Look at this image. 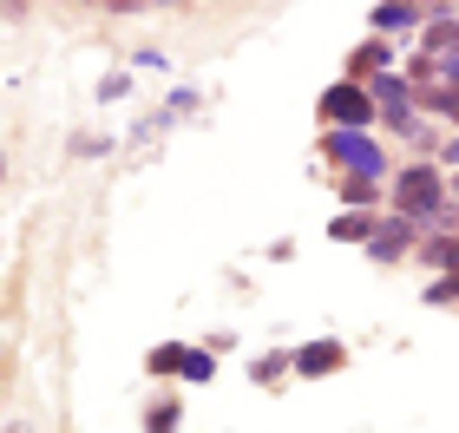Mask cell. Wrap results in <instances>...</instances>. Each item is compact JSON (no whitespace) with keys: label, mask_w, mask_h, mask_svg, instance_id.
<instances>
[{"label":"cell","mask_w":459,"mask_h":433,"mask_svg":"<svg viewBox=\"0 0 459 433\" xmlns=\"http://www.w3.org/2000/svg\"><path fill=\"white\" fill-rule=\"evenodd\" d=\"M0 171H7V158H0Z\"/></svg>","instance_id":"4fadbf2b"},{"label":"cell","mask_w":459,"mask_h":433,"mask_svg":"<svg viewBox=\"0 0 459 433\" xmlns=\"http://www.w3.org/2000/svg\"><path fill=\"white\" fill-rule=\"evenodd\" d=\"M394 197H401V217L413 223L420 211H433V204H440V178H433L427 164H420V171H407V178H401V191H394Z\"/></svg>","instance_id":"7a4b0ae2"},{"label":"cell","mask_w":459,"mask_h":433,"mask_svg":"<svg viewBox=\"0 0 459 433\" xmlns=\"http://www.w3.org/2000/svg\"><path fill=\"white\" fill-rule=\"evenodd\" d=\"M374 99L387 106L394 132H413V112H407V86H401V79H374Z\"/></svg>","instance_id":"277c9868"},{"label":"cell","mask_w":459,"mask_h":433,"mask_svg":"<svg viewBox=\"0 0 459 433\" xmlns=\"http://www.w3.org/2000/svg\"><path fill=\"white\" fill-rule=\"evenodd\" d=\"M342 191H348V204H374V184H368V178H348Z\"/></svg>","instance_id":"9c48e42d"},{"label":"cell","mask_w":459,"mask_h":433,"mask_svg":"<svg viewBox=\"0 0 459 433\" xmlns=\"http://www.w3.org/2000/svg\"><path fill=\"white\" fill-rule=\"evenodd\" d=\"M446 158H453V164H459V138H453V152H446Z\"/></svg>","instance_id":"7c38bea8"},{"label":"cell","mask_w":459,"mask_h":433,"mask_svg":"<svg viewBox=\"0 0 459 433\" xmlns=\"http://www.w3.org/2000/svg\"><path fill=\"white\" fill-rule=\"evenodd\" d=\"M427 256H433V263H453V270H459V243H433ZM453 282H459V276H453Z\"/></svg>","instance_id":"8fae6325"},{"label":"cell","mask_w":459,"mask_h":433,"mask_svg":"<svg viewBox=\"0 0 459 433\" xmlns=\"http://www.w3.org/2000/svg\"><path fill=\"white\" fill-rule=\"evenodd\" d=\"M328 158H342L348 171H354V178H368V184L387 171L381 144H374V138H361V132H328Z\"/></svg>","instance_id":"6da1fadb"},{"label":"cell","mask_w":459,"mask_h":433,"mask_svg":"<svg viewBox=\"0 0 459 433\" xmlns=\"http://www.w3.org/2000/svg\"><path fill=\"white\" fill-rule=\"evenodd\" d=\"M335 237H342V243H361V237H368V217H342Z\"/></svg>","instance_id":"ba28073f"},{"label":"cell","mask_w":459,"mask_h":433,"mask_svg":"<svg viewBox=\"0 0 459 433\" xmlns=\"http://www.w3.org/2000/svg\"><path fill=\"white\" fill-rule=\"evenodd\" d=\"M413 20H420L413 7H374V27H413Z\"/></svg>","instance_id":"52a82bcc"},{"label":"cell","mask_w":459,"mask_h":433,"mask_svg":"<svg viewBox=\"0 0 459 433\" xmlns=\"http://www.w3.org/2000/svg\"><path fill=\"white\" fill-rule=\"evenodd\" d=\"M184 361H191V355H178V348H158V355H152L158 375H164V368H184Z\"/></svg>","instance_id":"30bf717a"},{"label":"cell","mask_w":459,"mask_h":433,"mask_svg":"<svg viewBox=\"0 0 459 433\" xmlns=\"http://www.w3.org/2000/svg\"><path fill=\"white\" fill-rule=\"evenodd\" d=\"M302 375H328V368H342V348H302Z\"/></svg>","instance_id":"8992f818"},{"label":"cell","mask_w":459,"mask_h":433,"mask_svg":"<svg viewBox=\"0 0 459 433\" xmlns=\"http://www.w3.org/2000/svg\"><path fill=\"white\" fill-rule=\"evenodd\" d=\"M407 237H413V223L401 217V223H381V230H374L368 243H374V256H401V250H407Z\"/></svg>","instance_id":"5b68a950"},{"label":"cell","mask_w":459,"mask_h":433,"mask_svg":"<svg viewBox=\"0 0 459 433\" xmlns=\"http://www.w3.org/2000/svg\"><path fill=\"white\" fill-rule=\"evenodd\" d=\"M322 112L335 118V126H348V132H354V126H368V118H374V99H368L361 86H335V92L322 99Z\"/></svg>","instance_id":"3957f363"}]
</instances>
